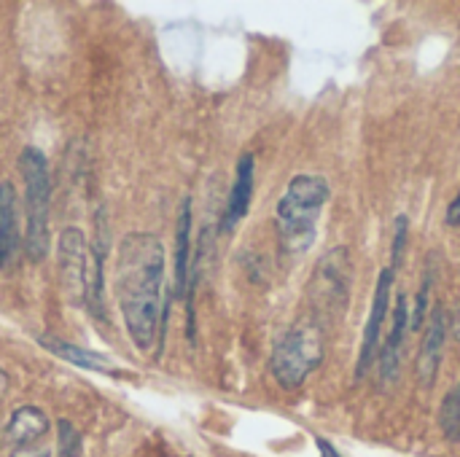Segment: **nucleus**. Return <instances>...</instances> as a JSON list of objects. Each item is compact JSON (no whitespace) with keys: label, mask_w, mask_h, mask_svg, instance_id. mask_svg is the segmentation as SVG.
Returning <instances> with one entry per match:
<instances>
[{"label":"nucleus","mask_w":460,"mask_h":457,"mask_svg":"<svg viewBox=\"0 0 460 457\" xmlns=\"http://www.w3.org/2000/svg\"><path fill=\"white\" fill-rule=\"evenodd\" d=\"M332 189L321 175H294L288 189L283 191L278 210H275V229H278V248L283 261H296L310 250L318 234V218L323 205L329 202Z\"/></svg>","instance_id":"obj_2"},{"label":"nucleus","mask_w":460,"mask_h":457,"mask_svg":"<svg viewBox=\"0 0 460 457\" xmlns=\"http://www.w3.org/2000/svg\"><path fill=\"white\" fill-rule=\"evenodd\" d=\"M86 272H89V250L84 232L78 226H67L59 234V286L70 304H86Z\"/></svg>","instance_id":"obj_6"},{"label":"nucleus","mask_w":460,"mask_h":457,"mask_svg":"<svg viewBox=\"0 0 460 457\" xmlns=\"http://www.w3.org/2000/svg\"><path fill=\"white\" fill-rule=\"evenodd\" d=\"M447 312L442 304H434L431 315H429V326H426V337L420 345V356H418V377L426 388L434 385L439 366H442V356H445V342H447Z\"/></svg>","instance_id":"obj_8"},{"label":"nucleus","mask_w":460,"mask_h":457,"mask_svg":"<svg viewBox=\"0 0 460 457\" xmlns=\"http://www.w3.org/2000/svg\"><path fill=\"white\" fill-rule=\"evenodd\" d=\"M453 334L460 339V312H458V318H456V329H453Z\"/></svg>","instance_id":"obj_23"},{"label":"nucleus","mask_w":460,"mask_h":457,"mask_svg":"<svg viewBox=\"0 0 460 457\" xmlns=\"http://www.w3.org/2000/svg\"><path fill=\"white\" fill-rule=\"evenodd\" d=\"M38 345L43 350H49L51 356L78 366V369H86V372H100V374H116V366L108 356H100V353H92V350H84V347H75L70 342H62L59 337H38Z\"/></svg>","instance_id":"obj_12"},{"label":"nucleus","mask_w":460,"mask_h":457,"mask_svg":"<svg viewBox=\"0 0 460 457\" xmlns=\"http://www.w3.org/2000/svg\"><path fill=\"white\" fill-rule=\"evenodd\" d=\"M434 272H437L434 269V259H429L423 280H420V288H418V296H415V307L410 310V331H420L426 326L429 304H431V291H434Z\"/></svg>","instance_id":"obj_16"},{"label":"nucleus","mask_w":460,"mask_h":457,"mask_svg":"<svg viewBox=\"0 0 460 457\" xmlns=\"http://www.w3.org/2000/svg\"><path fill=\"white\" fill-rule=\"evenodd\" d=\"M189 259H191V199L186 197L178 213V232H175V299L189 294Z\"/></svg>","instance_id":"obj_13"},{"label":"nucleus","mask_w":460,"mask_h":457,"mask_svg":"<svg viewBox=\"0 0 460 457\" xmlns=\"http://www.w3.org/2000/svg\"><path fill=\"white\" fill-rule=\"evenodd\" d=\"M350 286H353V259L348 248L340 245L323 253L307 283L310 318L326 329L334 318L345 312L350 299Z\"/></svg>","instance_id":"obj_5"},{"label":"nucleus","mask_w":460,"mask_h":457,"mask_svg":"<svg viewBox=\"0 0 460 457\" xmlns=\"http://www.w3.org/2000/svg\"><path fill=\"white\" fill-rule=\"evenodd\" d=\"M46 431H49V417L38 407H19L5 426V436L16 447H30L32 442L46 436Z\"/></svg>","instance_id":"obj_15"},{"label":"nucleus","mask_w":460,"mask_h":457,"mask_svg":"<svg viewBox=\"0 0 460 457\" xmlns=\"http://www.w3.org/2000/svg\"><path fill=\"white\" fill-rule=\"evenodd\" d=\"M326 353V329L310 315L296 321L272 347L270 372L283 391H296L321 366Z\"/></svg>","instance_id":"obj_3"},{"label":"nucleus","mask_w":460,"mask_h":457,"mask_svg":"<svg viewBox=\"0 0 460 457\" xmlns=\"http://www.w3.org/2000/svg\"><path fill=\"white\" fill-rule=\"evenodd\" d=\"M57 431H59V457H84V439L70 420H59Z\"/></svg>","instance_id":"obj_19"},{"label":"nucleus","mask_w":460,"mask_h":457,"mask_svg":"<svg viewBox=\"0 0 460 457\" xmlns=\"http://www.w3.org/2000/svg\"><path fill=\"white\" fill-rule=\"evenodd\" d=\"M407 237H410V218L402 213L394 221V242H391V272L396 275V269L402 267L404 259V248H407Z\"/></svg>","instance_id":"obj_18"},{"label":"nucleus","mask_w":460,"mask_h":457,"mask_svg":"<svg viewBox=\"0 0 460 457\" xmlns=\"http://www.w3.org/2000/svg\"><path fill=\"white\" fill-rule=\"evenodd\" d=\"M19 172L24 180V205H27L24 248H27V259L38 264L49 253V207H51V178L43 151H38L35 145L22 148Z\"/></svg>","instance_id":"obj_4"},{"label":"nucleus","mask_w":460,"mask_h":457,"mask_svg":"<svg viewBox=\"0 0 460 457\" xmlns=\"http://www.w3.org/2000/svg\"><path fill=\"white\" fill-rule=\"evenodd\" d=\"M391 294H394V272H391V267H385L380 272V277H377L369 318H367V326H364L361 353H358V364H356V380H364L369 366L375 364V353H377L380 337H383V323H385L388 307H391Z\"/></svg>","instance_id":"obj_7"},{"label":"nucleus","mask_w":460,"mask_h":457,"mask_svg":"<svg viewBox=\"0 0 460 457\" xmlns=\"http://www.w3.org/2000/svg\"><path fill=\"white\" fill-rule=\"evenodd\" d=\"M11 457H49V450H46V447H32V444H30V447H19Z\"/></svg>","instance_id":"obj_21"},{"label":"nucleus","mask_w":460,"mask_h":457,"mask_svg":"<svg viewBox=\"0 0 460 457\" xmlns=\"http://www.w3.org/2000/svg\"><path fill=\"white\" fill-rule=\"evenodd\" d=\"M105 253H108V218L105 210L97 213L94 218V242L89 250V272H86V304L94 318H105V288H102V267H105Z\"/></svg>","instance_id":"obj_9"},{"label":"nucleus","mask_w":460,"mask_h":457,"mask_svg":"<svg viewBox=\"0 0 460 457\" xmlns=\"http://www.w3.org/2000/svg\"><path fill=\"white\" fill-rule=\"evenodd\" d=\"M19 248L16 191L8 180L0 183V267H5Z\"/></svg>","instance_id":"obj_14"},{"label":"nucleus","mask_w":460,"mask_h":457,"mask_svg":"<svg viewBox=\"0 0 460 457\" xmlns=\"http://www.w3.org/2000/svg\"><path fill=\"white\" fill-rule=\"evenodd\" d=\"M439 426L450 442L460 439V382L445 396L442 409H439Z\"/></svg>","instance_id":"obj_17"},{"label":"nucleus","mask_w":460,"mask_h":457,"mask_svg":"<svg viewBox=\"0 0 460 457\" xmlns=\"http://www.w3.org/2000/svg\"><path fill=\"white\" fill-rule=\"evenodd\" d=\"M315 444H318V453H321V457H342L340 455V450H337L329 439H323V436H315Z\"/></svg>","instance_id":"obj_20"},{"label":"nucleus","mask_w":460,"mask_h":457,"mask_svg":"<svg viewBox=\"0 0 460 457\" xmlns=\"http://www.w3.org/2000/svg\"><path fill=\"white\" fill-rule=\"evenodd\" d=\"M164 283V248L159 237L132 232L121 240L116 256V299L124 326L137 350L148 353L162 312Z\"/></svg>","instance_id":"obj_1"},{"label":"nucleus","mask_w":460,"mask_h":457,"mask_svg":"<svg viewBox=\"0 0 460 457\" xmlns=\"http://www.w3.org/2000/svg\"><path fill=\"white\" fill-rule=\"evenodd\" d=\"M447 224H450V226H458L460 229V191H458V197L450 202V207H447Z\"/></svg>","instance_id":"obj_22"},{"label":"nucleus","mask_w":460,"mask_h":457,"mask_svg":"<svg viewBox=\"0 0 460 457\" xmlns=\"http://www.w3.org/2000/svg\"><path fill=\"white\" fill-rule=\"evenodd\" d=\"M253 178H256V159L253 154H243L237 162V172H234V183L224 207V218H221V232H232L251 207L253 199Z\"/></svg>","instance_id":"obj_10"},{"label":"nucleus","mask_w":460,"mask_h":457,"mask_svg":"<svg viewBox=\"0 0 460 457\" xmlns=\"http://www.w3.org/2000/svg\"><path fill=\"white\" fill-rule=\"evenodd\" d=\"M410 331V310H407V294H399L396 299V310H394V323H391V331H388V339L383 342L380 347V358H377V366H380V380L388 385L399 377V361H402V345H404V337Z\"/></svg>","instance_id":"obj_11"}]
</instances>
